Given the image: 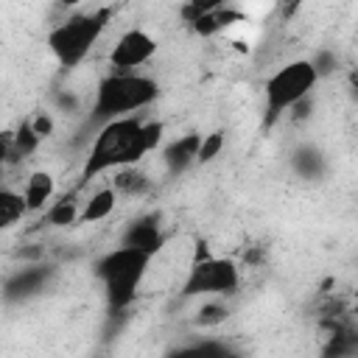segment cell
Returning a JSON list of instances; mask_svg holds the SVG:
<instances>
[{
	"mask_svg": "<svg viewBox=\"0 0 358 358\" xmlns=\"http://www.w3.org/2000/svg\"><path fill=\"white\" fill-rule=\"evenodd\" d=\"M162 131L165 129L159 120H140L134 115L101 123V129L90 145V154L84 159L81 182L87 185L106 171H117L123 165H137L148 151L157 148V143L162 140Z\"/></svg>",
	"mask_w": 358,
	"mask_h": 358,
	"instance_id": "6da1fadb",
	"label": "cell"
},
{
	"mask_svg": "<svg viewBox=\"0 0 358 358\" xmlns=\"http://www.w3.org/2000/svg\"><path fill=\"white\" fill-rule=\"evenodd\" d=\"M159 95V87L154 78L143 76V73H117L112 70L106 78H101L98 90H95V101H92V120L95 123H106L115 117H126L134 115L145 106H151Z\"/></svg>",
	"mask_w": 358,
	"mask_h": 358,
	"instance_id": "7a4b0ae2",
	"label": "cell"
},
{
	"mask_svg": "<svg viewBox=\"0 0 358 358\" xmlns=\"http://www.w3.org/2000/svg\"><path fill=\"white\" fill-rule=\"evenodd\" d=\"M148 263H151L148 252L126 246V243H120L117 249H112L95 260L92 268H95V277L103 282L109 308L120 310L134 299V291H137L140 280L145 277Z\"/></svg>",
	"mask_w": 358,
	"mask_h": 358,
	"instance_id": "3957f363",
	"label": "cell"
},
{
	"mask_svg": "<svg viewBox=\"0 0 358 358\" xmlns=\"http://www.w3.org/2000/svg\"><path fill=\"white\" fill-rule=\"evenodd\" d=\"M109 20H112V8H98L87 14H73L64 22H59L48 34V48L56 56V62L67 70L81 64L87 53L95 48V42L101 39V34L106 31Z\"/></svg>",
	"mask_w": 358,
	"mask_h": 358,
	"instance_id": "277c9868",
	"label": "cell"
},
{
	"mask_svg": "<svg viewBox=\"0 0 358 358\" xmlns=\"http://www.w3.org/2000/svg\"><path fill=\"white\" fill-rule=\"evenodd\" d=\"M319 76L308 59H296L282 64L274 76L266 81V126H271L280 115H285L296 101L310 95Z\"/></svg>",
	"mask_w": 358,
	"mask_h": 358,
	"instance_id": "5b68a950",
	"label": "cell"
},
{
	"mask_svg": "<svg viewBox=\"0 0 358 358\" xmlns=\"http://www.w3.org/2000/svg\"><path fill=\"white\" fill-rule=\"evenodd\" d=\"M241 285V268L229 257H193L182 282V296H229Z\"/></svg>",
	"mask_w": 358,
	"mask_h": 358,
	"instance_id": "8992f818",
	"label": "cell"
},
{
	"mask_svg": "<svg viewBox=\"0 0 358 358\" xmlns=\"http://www.w3.org/2000/svg\"><path fill=\"white\" fill-rule=\"evenodd\" d=\"M154 53H157L154 36L145 34V31H140V28H131L109 50V64L117 73H129V70H137L140 64H145Z\"/></svg>",
	"mask_w": 358,
	"mask_h": 358,
	"instance_id": "52a82bcc",
	"label": "cell"
},
{
	"mask_svg": "<svg viewBox=\"0 0 358 358\" xmlns=\"http://www.w3.org/2000/svg\"><path fill=\"white\" fill-rule=\"evenodd\" d=\"M50 274H53L50 266H42V263H36V266H22V268H17V271L3 282V296H6L8 302H22V299H28V296H36L39 291H45Z\"/></svg>",
	"mask_w": 358,
	"mask_h": 358,
	"instance_id": "ba28073f",
	"label": "cell"
},
{
	"mask_svg": "<svg viewBox=\"0 0 358 358\" xmlns=\"http://www.w3.org/2000/svg\"><path fill=\"white\" fill-rule=\"evenodd\" d=\"M123 243H126V246H134V249H143V252H148V255L154 257V255L162 249L165 235H162L157 218H140V221H134V224L126 229Z\"/></svg>",
	"mask_w": 358,
	"mask_h": 358,
	"instance_id": "9c48e42d",
	"label": "cell"
},
{
	"mask_svg": "<svg viewBox=\"0 0 358 358\" xmlns=\"http://www.w3.org/2000/svg\"><path fill=\"white\" fill-rule=\"evenodd\" d=\"M199 143H201V134H185V137H176L173 143H168L162 148V162L171 173H182L185 168H190L196 162V151H199Z\"/></svg>",
	"mask_w": 358,
	"mask_h": 358,
	"instance_id": "30bf717a",
	"label": "cell"
},
{
	"mask_svg": "<svg viewBox=\"0 0 358 358\" xmlns=\"http://www.w3.org/2000/svg\"><path fill=\"white\" fill-rule=\"evenodd\" d=\"M291 168H294L296 176L313 182V179H322V176H324L327 159H324V154H322L316 145H299V148H294V154H291Z\"/></svg>",
	"mask_w": 358,
	"mask_h": 358,
	"instance_id": "8fae6325",
	"label": "cell"
},
{
	"mask_svg": "<svg viewBox=\"0 0 358 358\" xmlns=\"http://www.w3.org/2000/svg\"><path fill=\"white\" fill-rule=\"evenodd\" d=\"M115 204H117V193H115V187H101V190H95V193L87 199V204L78 210V224H95V221H103L106 215H112Z\"/></svg>",
	"mask_w": 358,
	"mask_h": 358,
	"instance_id": "7c38bea8",
	"label": "cell"
},
{
	"mask_svg": "<svg viewBox=\"0 0 358 358\" xmlns=\"http://www.w3.org/2000/svg\"><path fill=\"white\" fill-rule=\"evenodd\" d=\"M53 190H56L53 176H50V173H45V171H34V173L28 176V182H25V187H22V196H25L28 213H31V210H42V207L53 199Z\"/></svg>",
	"mask_w": 358,
	"mask_h": 358,
	"instance_id": "4fadbf2b",
	"label": "cell"
},
{
	"mask_svg": "<svg viewBox=\"0 0 358 358\" xmlns=\"http://www.w3.org/2000/svg\"><path fill=\"white\" fill-rule=\"evenodd\" d=\"M112 187L117 196H143L148 187H151V179L134 168V165H123L115 171V179H112Z\"/></svg>",
	"mask_w": 358,
	"mask_h": 358,
	"instance_id": "5bb4252c",
	"label": "cell"
},
{
	"mask_svg": "<svg viewBox=\"0 0 358 358\" xmlns=\"http://www.w3.org/2000/svg\"><path fill=\"white\" fill-rule=\"evenodd\" d=\"M25 213H28L25 196L11 190V187H0V232L14 227Z\"/></svg>",
	"mask_w": 358,
	"mask_h": 358,
	"instance_id": "9a60e30c",
	"label": "cell"
},
{
	"mask_svg": "<svg viewBox=\"0 0 358 358\" xmlns=\"http://www.w3.org/2000/svg\"><path fill=\"white\" fill-rule=\"evenodd\" d=\"M45 221L50 224V227H70V224H76L78 221V207H76V201L73 199H59V201H53L50 207H48V213H45Z\"/></svg>",
	"mask_w": 358,
	"mask_h": 358,
	"instance_id": "2e32d148",
	"label": "cell"
},
{
	"mask_svg": "<svg viewBox=\"0 0 358 358\" xmlns=\"http://www.w3.org/2000/svg\"><path fill=\"white\" fill-rule=\"evenodd\" d=\"M39 140H42V137L34 131L31 120L22 123V126L14 131V159H25V157H31V154L39 148Z\"/></svg>",
	"mask_w": 358,
	"mask_h": 358,
	"instance_id": "e0dca14e",
	"label": "cell"
},
{
	"mask_svg": "<svg viewBox=\"0 0 358 358\" xmlns=\"http://www.w3.org/2000/svg\"><path fill=\"white\" fill-rule=\"evenodd\" d=\"M224 148V131H213V134H204L201 143H199V151H196V162L207 165L213 162Z\"/></svg>",
	"mask_w": 358,
	"mask_h": 358,
	"instance_id": "ac0fdd59",
	"label": "cell"
},
{
	"mask_svg": "<svg viewBox=\"0 0 358 358\" xmlns=\"http://www.w3.org/2000/svg\"><path fill=\"white\" fill-rule=\"evenodd\" d=\"M227 316H229L227 305H221V302H207V305L199 308L196 324H201V327H215V324H221Z\"/></svg>",
	"mask_w": 358,
	"mask_h": 358,
	"instance_id": "d6986e66",
	"label": "cell"
},
{
	"mask_svg": "<svg viewBox=\"0 0 358 358\" xmlns=\"http://www.w3.org/2000/svg\"><path fill=\"white\" fill-rule=\"evenodd\" d=\"M308 62L313 64V70H316V76H319V78L330 76V73L338 67V56H336L333 50H316V53H313V59H308Z\"/></svg>",
	"mask_w": 358,
	"mask_h": 358,
	"instance_id": "ffe728a7",
	"label": "cell"
},
{
	"mask_svg": "<svg viewBox=\"0 0 358 358\" xmlns=\"http://www.w3.org/2000/svg\"><path fill=\"white\" fill-rule=\"evenodd\" d=\"M221 6H227V0H187V6H185V20L187 22H193L199 14H207V11H215V8H221Z\"/></svg>",
	"mask_w": 358,
	"mask_h": 358,
	"instance_id": "44dd1931",
	"label": "cell"
},
{
	"mask_svg": "<svg viewBox=\"0 0 358 358\" xmlns=\"http://www.w3.org/2000/svg\"><path fill=\"white\" fill-rule=\"evenodd\" d=\"M6 162H17L14 159V131H0V165Z\"/></svg>",
	"mask_w": 358,
	"mask_h": 358,
	"instance_id": "7402d4cb",
	"label": "cell"
},
{
	"mask_svg": "<svg viewBox=\"0 0 358 358\" xmlns=\"http://www.w3.org/2000/svg\"><path fill=\"white\" fill-rule=\"evenodd\" d=\"M31 126H34V131H36L39 137H48V134L53 131V117H50V115H39V117L31 120Z\"/></svg>",
	"mask_w": 358,
	"mask_h": 358,
	"instance_id": "603a6c76",
	"label": "cell"
},
{
	"mask_svg": "<svg viewBox=\"0 0 358 358\" xmlns=\"http://www.w3.org/2000/svg\"><path fill=\"white\" fill-rule=\"evenodd\" d=\"M56 101H59V106H64V109H78V98L76 95H70V92H59L56 95Z\"/></svg>",
	"mask_w": 358,
	"mask_h": 358,
	"instance_id": "cb8c5ba5",
	"label": "cell"
},
{
	"mask_svg": "<svg viewBox=\"0 0 358 358\" xmlns=\"http://www.w3.org/2000/svg\"><path fill=\"white\" fill-rule=\"evenodd\" d=\"M62 3H64V6H73V3H78V0H62Z\"/></svg>",
	"mask_w": 358,
	"mask_h": 358,
	"instance_id": "d4e9b609",
	"label": "cell"
}]
</instances>
